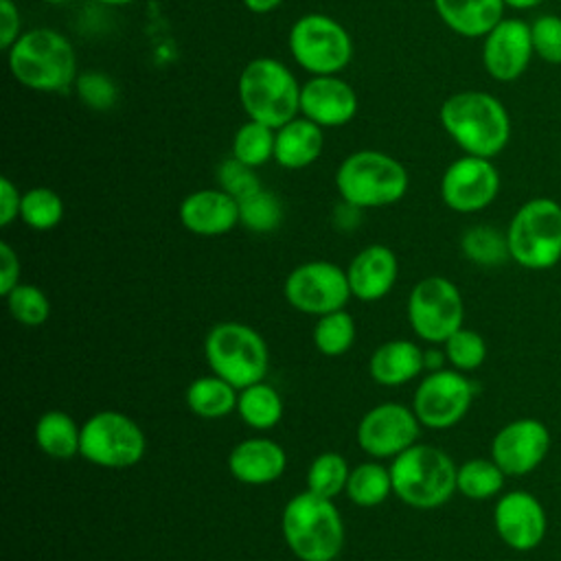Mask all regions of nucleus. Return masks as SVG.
Instances as JSON below:
<instances>
[{"mask_svg":"<svg viewBox=\"0 0 561 561\" xmlns=\"http://www.w3.org/2000/svg\"><path fill=\"white\" fill-rule=\"evenodd\" d=\"M425 370V351L410 340H390L375 348L368 373L379 386H403Z\"/></svg>","mask_w":561,"mask_h":561,"instance_id":"nucleus-23","label":"nucleus"},{"mask_svg":"<svg viewBox=\"0 0 561 561\" xmlns=\"http://www.w3.org/2000/svg\"><path fill=\"white\" fill-rule=\"evenodd\" d=\"M348 476H351V467L342 454L322 451L311 460L307 469V489L322 497L333 500L346 489Z\"/></svg>","mask_w":561,"mask_h":561,"instance_id":"nucleus-34","label":"nucleus"},{"mask_svg":"<svg viewBox=\"0 0 561 561\" xmlns=\"http://www.w3.org/2000/svg\"><path fill=\"white\" fill-rule=\"evenodd\" d=\"M280 530L300 561H333L344 548V522L337 506L309 489L285 504Z\"/></svg>","mask_w":561,"mask_h":561,"instance_id":"nucleus-3","label":"nucleus"},{"mask_svg":"<svg viewBox=\"0 0 561 561\" xmlns=\"http://www.w3.org/2000/svg\"><path fill=\"white\" fill-rule=\"evenodd\" d=\"M182 226L197 237H219L239 224V202L224 188H199L180 204Z\"/></svg>","mask_w":561,"mask_h":561,"instance_id":"nucleus-20","label":"nucleus"},{"mask_svg":"<svg viewBox=\"0 0 561 561\" xmlns=\"http://www.w3.org/2000/svg\"><path fill=\"white\" fill-rule=\"evenodd\" d=\"M552 434L548 425L533 416H522L502 425L491 438V458L506 478L533 473L550 454Z\"/></svg>","mask_w":561,"mask_h":561,"instance_id":"nucleus-14","label":"nucleus"},{"mask_svg":"<svg viewBox=\"0 0 561 561\" xmlns=\"http://www.w3.org/2000/svg\"><path fill=\"white\" fill-rule=\"evenodd\" d=\"M397 254L381 243L362 248L346 267L351 294L364 302H375L388 296L397 283Z\"/></svg>","mask_w":561,"mask_h":561,"instance_id":"nucleus-21","label":"nucleus"},{"mask_svg":"<svg viewBox=\"0 0 561 561\" xmlns=\"http://www.w3.org/2000/svg\"><path fill=\"white\" fill-rule=\"evenodd\" d=\"M217 182L219 188H224L228 195H232L237 202L250 197L252 193L261 191V180L256 178L254 169L239 162L237 158H226L217 169Z\"/></svg>","mask_w":561,"mask_h":561,"instance_id":"nucleus-41","label":"nucleus"},{"mask_svg":"<svg viewBox=\"0 0 561 561\" xmlns=\"http://www.w3.org/2000/svg\"><path fill=\"white\" fill-rule=\"evenodd\" d=\"M4 300L11 318L22 327H42L50 318V300L37 285L18 283Z\"/></svg>","mask_w":561,"mask_h":561,"instance_id":"nucleus-36","label":"nucleus"},{"mask_svg":"<svg viewBox=\"0 0 561 561\" xmlns=\"http://www.w3.org/2000/svg\"><path fill=\"white\" fill-rule=\"evenodd\" d=\"M355 342V320L346 309L318 316L313 327V344L327 357L344 355Z\"/></svg>","mask_w":561,"mask_h":561,"instance_id":"nucleus-33","label":"nucleus"},{"mask_svg":"<svg viewBox=\"0 0 561 561\" xmlns=\"http://www.w3.org/2000/svg\"><path fill=\"white\" fill-rule=\"evenodd\" d=\"M186 405L199 419H224L237 410L239 390L217 375H204L188 383Z\"/></svg>","mask_w":561,"mask_h":561,"instance_id":"nucleus-27","label":"nucleus"},{"mask_svg":"<svg viewBox=\"0 0 561 561\" xmlns=\"http://www.w3.org/2000/svg\"><path fill=\"white\" fill-rule=\"evenodd\" d=\"M274 142L276 129L248 118L232 136V158L252 169L263 167L274 160Z\"/></svg>","mask_w":561,"mask_h":561,"instance_id":"nucleus-32","label":"nucleus"},{"mask_svg":"<svg viewBox=\"0 0 561 561\" xmlns=\"http://www.w3.org/2000/svg\"><path fill=\"white\" fill-rule=\"evenodd\" d=\"M438 121L467 156L491 160L511 140V116L504 103L482 90H462L447 96L438 110Z\"/></svg>","mask_w":561,"mask_h":561,"instance_id":"nucleus-1","label":"nucleus"},{"mask_svg":"<svg viewBox=\"0 0 561 561\" xmlns=\"http://www.w3.org/2000/svg\"><path fill=\"white\" fill-rule=\"evenodd\" d=\"M294 61L309 72L337 75L353 59V39L348 31L327 13H307L298 18L287 37Z\"/></svg>","mask_w":561,"mask_h":561,"instance_id":"nucleus-9","label":"nucleus"},{"mask_svg":"<svg viewBox=\"0 0 561 561\" xmlns=\"http://www.w3.org/2000/svg\"><path fill=\"white\" fill-rule=\"evenodd\" d=\"M456 462L436 445L414 443L392 458V493L408 506L432 511L456 493Z\"/></svg>","mask_w":561,"mask_h":561,"instance_id":"nucleus-4","label":"nucleus"},{"mask_svg":"<svg viewBox=\"0 0 561 561\" xmlns=\"http://www.w3.org/2000/svg\"><path fill=\"white\" fill-rule=\"evenodd\" d=\"M476 397V386L456 368L430 370L416 386L412 410L423 427L449 430L460 423Z\"/></svg>","mask_w":561,"mask_h":561,"instance_id":"nucleus-12","label":"nucleus"},{"mask_svg":"<svg viewBox=\"0 0 561 561\" xmlns=\"http://www.w3.org/2000/svg\"><path fill=\"white\" fill-rule=\"evenodd\" d=\"M285 449L276 440L265 436L243 438L228 454L230 476L250 486H261L278 480L285 473Z\"/></svg>","mask_w":561,"mask_h":561,"instance_id":"nucleus-22","label":"nucleus"},{"mask_svg":"<svg viewBox=\"0 0 561 561\" xmlns=\"http://www.w3.org/2000/svg\"><path fill=\"white\" fill-rule=\"evenodd\" d=\"M322 147V127L305 116H296L276 129L274 162L289 171L305 169L320 158Z\"/></svg>","mask_w":561,"mask_h":561,"instance_id":"nucleus-24","label":"nucleus"},{"mask_svg":"<svg viewBox=\"0 0 561 561\" xmlns=\"http://www.w3.org/2000/svg\"><path fill=\"white\" fill-rule=\"evenodd\" d=\"M300 88L294 72L274 57L248 61L237 81V94L245 116L272 129L298 116Z\"/></svg>","mask_w":561,"mask_h":561,"instance_id":"nucleus-5","label":"nucleus"},{"mask_svg":"<svg viewBox=\"0 0 561 561\" xmlns=\"http://www.w3.org/2000/svg\"><path fill=\"white\" fill-rule=\"evenodd\" d=\"M408 322L427 344H443L465 322V300L445 276L421 278L408 296Z\"/></svg>","mask_w":561,"mask_h":561,"instance_id":"nucleus-11","label":"nucleus"},{"mask_svg":"<svg viewBox=\"0 0 561 561\" xmlns=\"http://www.w3.org/2000/svg\"><path fill=\"white\" fill-rule=\"evenodd\" d=\"M20 219L31 230H53L64 219V202L48 186H35L22 193Z\"/></svg>","mask_w":561,"mask_h":561,"instance_id":"nucleus-35","label":"nucleus"},{"mask_svg":"<svg viewBox=\"0 0 561 561\" xmlns=\"http://www.w3.org/2000/svg\"><path fill=\"white\" fill-rule=\"evenodd\" d=\"M241 2L252 13H270L283 4V0H241Z\"/></svg>","mask_w":561,"mask_h":561,"instance_id":"nucleus-45","label":"nucleus"},{"mask_svg":"<svg viewBox=\"0 0 561 561\" xmlns=\"http://www.w3.org/2000/svg\"><path fill=\"white\" fill-rule=\"evenodd\" d=\"M511 261L524 270L543 272L561 261V204L533 197L511 217L506 228Z\"/></svg>","mask_w":561,"mask_h":561,"instance_id":"nucleus-7","label":"nucleus"},{"mask_svg":"<svg viewBox=\"0 0 561 561\" xmlns=\"http://www.w3.org/2000/svg\"><path fill=\"white\" fill-rule=\"evenodd\" d=\"M421 421L414 410L386 401L370 408L357 423V445L373 458H394L414 443H419Z\"/></svg>","mask_w":561,"mask_h":561,"instance_id":"nucleus-16","label":"nucleus"},{"mask_svg":"<svg viewBox=\"0 0 561 561\" xmlns=\"http://www.w3.org/2000/svg\"><path fill=\"white\" fill-rule=\"evenodd\" d=\"M75 90H77L79 101L83 105H88L90 110L105 112V110L114 107L118 101V85L114 83L112 77H107L105 72H99V70H88V72L77 75Z\"/></svg>","mask_w":561,"mask_h":561,"instance_id":"nucleus-39","label":"nucleus"},{"mask_svg":"<svg viewBox=\"0 0 561 561\" xmlns=\"http://www.w3.org/2000/svg\"><path fill=\"white\" fill-rule=\"evenodd\" d=\"M283 221V204L272 191H256L239 202V224L252 232H272Z\"/></svg>","mask_w":561,"mask_h":561,"instance_id":"nucleus-37","label":"nucleus"},{"mask_svg":"<svg viewBox=\"0 0 561 561\" xmlns=\"http://www.w3.org/2000/svg\"><path fill=\"white\" fill-rule=\"evenodd\" d=\"M447 28L462 37H484L504 20V0H432Z\"/></svg>","mask_w":561,"mask_h":561,"instance_id":"nucleus-25","label":"nucleus"},{"mask_svg":"<svg viewBox=\"0 0 561 561\" xmlns=\"http://www.w3.org/2000/svg\"><path fill=\"white\" fill-rule=\"evenodd\" d=\"M42 2H46V4H64L68 0H42Z\"/></svg>","mask_w":561,"mask_h":561,"instance_id":"nucleus-49","label":"nucleus"},{"mask_svg":"<svg viewBox=\"0 0 561 561\" xmlns=\"http://www.w3.org/2000/svg\"><path fill=\"white\" fill-rule=\"evenodd\" d=\"M147 451V438L140 425L118 412H94L81 425L79 456L103 469H129L142 460Z\"/></svg>","mask_w":561,"mask_h":561,"instance_id":"nucleus-10","label":"nucleus"},{"mask_svg":"<svg viewBox=\"0 0 561 561\" xmlns=\"http://www.w3.org/2000/svg\"><path fill=\"white\" fill-rule=\"evenodd\" d=\"M543 0H504L506 7L511 9H517V11H528V9H535L539 7Z\"/></svg>","mask_w":561,"mask_h":561,"instance_id":"nucleus-47","label":"nucleus"},{"mask_svg":"<svg viewBox=\"0 0 561 561\" xmlns=\"http://www.w3.org/2000/svg\"><path fill=\"white\" fill-rule=\"evenodd\" d=\"M533 48L546 64H561V15L541 13L530 22Z\"/></svg>","mask_w":561,"mask_h":561,"instance_id":"nucleus-40","label":"nucleus"},{"mask_svg":"<svg viewBox=\"0 0 561 561\" xmlns=\"http://www.w3.org/2000/svg\"><path fill=\"white\" fill-rule=\"evenodd\" d=\"M35 445L50 458L66 460L79 454L81 447V425L61 410L44 412L33 430Z\"/></svg>","mask_w":561,"mask_h":561,"instance_id":"nucleus-26","label":"nucleus"},{"mask_svg":"<svg viewBox=\"0 0 561 561\" xmlns=\"http://www.w3.org/2000/svg\"><path fill=\"white\" fill-rule=\"evenodd\" d=\"M445 359L451 364V368L460 373H471L480 368L486 359V342L484 337L467 327H460L456 333H451L445 342Z\"/></svg>","mask_w":561,"mask_h":561,"instance_id":"nucleus-38","label":"nucleus"},{"mask_svg":"<svg viewBox=\"0 0 561 561\" xmlns=\"http://www.w3.org/2000/svg\"><path fill=\"white\" fill-rule=\"evenodd\" d=\"M493 528L506 548L530 552L548 533V513L535 493L513 489L495 500Z\"/></svg>","mask_w":561,"mask_h":561,"instance_id":"nucleus-17","label":"nucleus"},{"mask_svg":"<svg viewBox=\"0 0 561 561\" xmlns=\"http://www.w3.org/2000/svg\"><path fill=\"white\" fill-rule=\"evenodd\" d=\"M460 250L465 259L480 267H497L511 259L506 232H500L493 226H471L460 237Z\"/></svg>","mask_w":561,"mask_h":561,"instance_id":"nucleus-31","label":"nucleus"},{"mask_svg":"<svg viewBox=\"0 0 561 561\" xmlns=\"http://www.w3.org/2000/svg\"><path fill=\"white\" fill-rule=\"evenodd\" d=\"M11 77L35 92H61L77 79V55L66 35L39 26L24 31L7 50Z\"/></svg>","mask_w":561,"mask_h":561,"instance_id":"nucleus-2","label":"nucleus"},{"mask_svg":"<svg viewBox=\"0 0 561 561\" xmlns=\"http://www.w3.org/2000/svg\"><path fill=\"white\" fill-rule=\"evenodd\" d=\"M101 4H110V7H125V4H131L136 0H96Z\"/></svg>","mask_w":561,"mask_h":561,"instance_id":"nucleus-48","label":"nucleus"},{"mask_svg":"<svg viewBox=\"0 0 561 561\" xmlns=\"http://www.w3.org/2000/svg\"><path fill=\"white\" fill-rule=\"evenodd\" d=\"M445 359V353L440 351H425V368L427 370H438Z\"/></svg>","mask_w":561,"mask_h":561,"instance_id":"nucleus-46","label":"nucleus"},{"mask_svg":"<svg viewBox=\"0 0 561 561\" xmlns=\"http://www.w3.org/2000/svg\"><path fill=\"white\" fill-rule=\"evenodd\" d=\"M410 186L405 167L390 153L359 149L348 153L335 171V188L342 202L364 210L403 199Z\"/></svg>","mask_w":561,"mask_h":561,"instance_id":"nucleus-6","label":"nucleus"},{"mask_svg":"<svg viewBox=\"0 0 561 561\" xmlns=\"http://www.w3.org/2000/svg\"><path fill=\"white\" fill-rule=\"evenodd\" d=\"M344 493L353 504L362 508H373L383 504L392 493L390 467H383L381 462H375V460L355 465L351 469Z\"/></svg>","mask_w":561,"mask_h":561,"instance_id":"nucleus-30","label":"nucleus"},{"mask_svg":"<svg viewBox=\"0 0 561 561\" xmlns=\"http://www.w3.org/2000/svg\"><path fill=\"white\" fill-rule=\"evenodd\" d=\"M20 11L13 0H0V48L9 50L15 39L22 35L20 31Z\"/></svg>","mask_w":561,"mask_h":561,"instance_id":"nucleus-42","label":"nucleus"},{"mask_svg":"<svg viewBox=\"0 0 561 561\" xmlns=\"http://www.w3.org/2000/svg\"><path fill=\"white\" fill-rule=\"evenodd\" d=\"M497 193L500 171L489 158L465 153L454 160L440 178V199L454 213H480L495 202Z\"/></svg>","mask_w":561,"mask_h":561,"instance_id":"nucleus-15","label":"nucleus"},{"mask_svg":"<svg viewBox=\"0 0 561 561\" xmlns=\"http://www.w3.org/2000/svg\"><path fill=\"white\" fill-rule=\"evenodd\" d=\"M20 206H22V193L7 175H2L0 178V226L2 228H7L20 217Z\"/></svg>","mask_w":561,"mask_h":561,"instance_id":"nucleus-43","label":"nucleus"},{"mask_svg":"<svg viewBox=\"0 0 561 561\" xmlns=\"http://www.w3.org/2000/svg\"><path fill=\"white\" fill-rule=\"evenodd\" d=\"M237 414L252 430H270L283 416V399L278 390L263 379L239 390Z\"/></svg>","mask_w":561,"mask_h":561,"instance_id":"nucleus-28","label":"nucleus"},{"mask_svg":"<svg viewBox=\"0 0 561 561\" xmlns=\"http://www.w3.org/2000/svg\"><path fill=\"white\" fill-rule=\"evenodd\" d=\"M204 357L213 375L237 390L263 381L270 366L267 344L243 322H217L204 337Z\"/></svg>","mask_w":561,"mask_h":561,"instance_id":"nucleus-8","label":"nucleus"},{"mask_svg":"<svg viewBox=\"0 0 561 561\" xmlns=\"http://www.w3.org/2000/svg\"><path fill=\"white\" fill-rule=\"evenodd\" d=\"M283 294L296 311L307 316L344 309L353 296L346 270L329 261H307L294 267L283 283Z\"/></svg>","mask_w":561,"mask_h":561,"instance_id":"nucleus-13","label":"nucleus"},{"mask_svg":"<svg viewBox=\"0 0 561 561\" xmlns=\"http://www.w3.org/2000/svg\"><path fill=\"white\" fill-rule=\"evenodd\" d=\"M357 94L337 75L311 77L300 88V116L324 127H342L357 114Z\"/></svg>","mask_w":561,"mask_h":561,"instance_id":"nucleus-19","label":"nucleus"},{"mask_svg":"<svg viewBox=\"0 0 561 561\" xmlns=\"http://www.w3.org/2000/svg\"><path fill=\"white\" fill-rule=\"evenodd\" d=\"M20 283V259L18 252L2 241L0 243V294L7 296Z\"/></svg>","mask_w":561,"mask_h":561,"instance_id":"nucleus-44","label":"nucleus"},{"mask_svg":"<svg viewBox=\"0 0 561 561\" xmlns=\"http://www.w3.org/2000/svg\"><path fill=\"white\" fill-rule=\"evenodd\" d=\"M535 55L530 24L517 18L500 20L482 42V66L500 83L519 79Z\"/></svg>","mask_w":561,"mask_h":561,"instance_id":"nucleus-18","label":"nucleus"},{"mask_svg":"<svg viewBox=\"0 0 561 561\" xmlns=\"http://www.w3.org/2000/svg\"><path fill=\"white\" fill-rule=\"evenodd\" d=\"M506 473L495 465L493 458H469L458 465L456 491L467 500L482 502L497 497L504 489Z\"/></svg>","mask_w":561,"mask_h":561,"instance_id":"nucleus-29","label":"nucleus"}]
</instances>
